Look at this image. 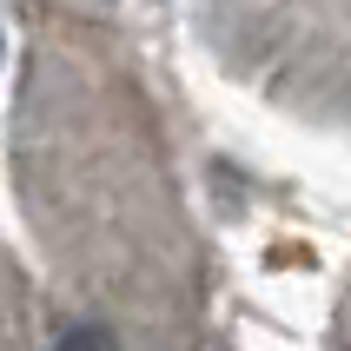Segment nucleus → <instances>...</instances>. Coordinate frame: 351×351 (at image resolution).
Listing matches in <instances>:
<instances>
[{
  "label": "nucleus",
  "mask_w": 351,
  "mask_h": 351,
  "mask_svg": "<svg viewBox=\"0 0 351 351\" xmlns=\"http://www.w3.org/2000/svg\"><path fill=\"white\" fill-rule=\"evenodd\" d=\"M53 351H113V332H106V325H93V318H80V325H66V332H60Z\"/></svg>",
  "instance_id": "nucleus-1"
}]
</instances>
